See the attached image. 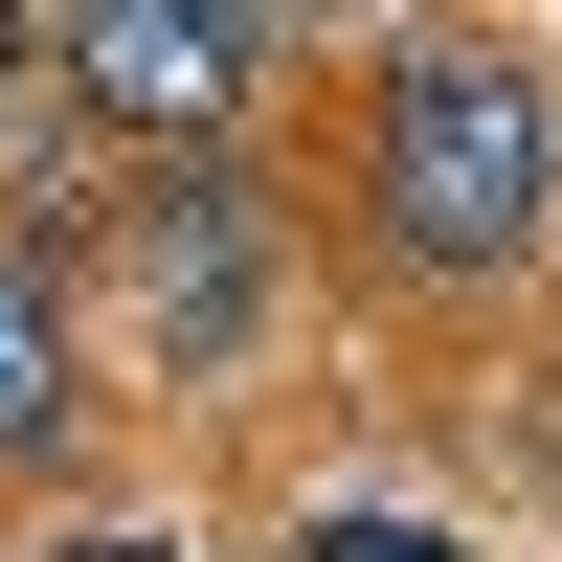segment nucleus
I'll use <instances>...</instances> for the list:
<instances>
[{
    "label": "nucleus",
    "mask_w": 562,
    "mask_h": 562,
    "mask_svg": "<svg viewBox=\"0 0 562 562\" xmlns=\"http://www.w3.org/2000/svg\"><path fill=\"white\" fill-rule=\"evenodd\" d=\"M338 293L383 338L473 360L562 293V68L518 23H383L338 90Z\"/></svg>",
    "instance_id": "nucleus-1"
},
{
    "label": "nucleus",
    "mask_w": 562,
    "mask_h": 562,
    "mask_svg": "<svg viewBox=\"0 0 562 562\" xmlns=\"http://www.w3.org/2000/svg\"><path fill=\"white\" fill-rule=\"evenodd\" d=\"M113 248H135L158 383H180V405H248V360L293 338V203L248 180V135H225V158H135V180H113Z\"/></svg>",
    "instance_id": "nucleus-2"
},
{
    "label": "nucleus",
    "mask_w": 562,
    "mask_h": 562,
    "mask_svg": "<svg viewBox=\"0 0 562 562\" xmlns=\"http://www.w3.org/2000/svg\"><path fill=\"white\" fill-rule=\"evenodd\" d=\"M293 45H315V0H45V90L135 158H225Z\"/></svg>",
    "instance_id": "nucleus-3"
},
{
    "label": "nucleus",
    "mask_w": 562,
    "mask_h": 562,
    "mask_svg": "<svg viewBox=\"0 0 562 562\" xmlns=\"http://www.w3.org/2000/svg\"><path fill=\"white\" fill-rule=\"evenodd\" d=\"M90 428H113V360H90V315H68V248L0 225V495L90 473Z\"/></svg>",
    "instance_id": "nucleus-4"
},
{
    "label": "nucleus",
    "mask_w": 562,
    "mask_h": 562,
    "mask_svg": "<svg viewBox=\"0 0 562 562\" xmlns=\"http://www.w3.org/2000/svg\"><path fill=\"white\" fill-rule=\"evenodd\" d=\"M293 562H473V540H450V518H405V495H315Z\"/></svg>",
    "instance_id": "nucleus-5"
},
{
    "label": "nucleus",
    "mask_w": 562,
    "mask_h": 562,
    "mask_svg": "<svg viewBox=\"0 0 562 562\" xmlns=\"http://www.w3.org/2000/svg\"><path fill=\"white\" fill-rule=\"evenodd\" d=\"M23 562H203V518H45Z\"/></svg>",
    "instance_id": "nucleus-6"
},
{
    "label": "nucleus",
    "mask_w": 562,
    "mask_h": 562,
    "mask_svg": "<svg viewBox=\"0 0 562 562\" xmlns=\"http://www.w3.org/2000/svg\"><path fill=\"white\" fill-rule=\"evenodd\" d=\"M23 90H45V0H0V113H23Z\"/></svg>",
    "instance_id": "nucleus-7"
}]
</instances>
